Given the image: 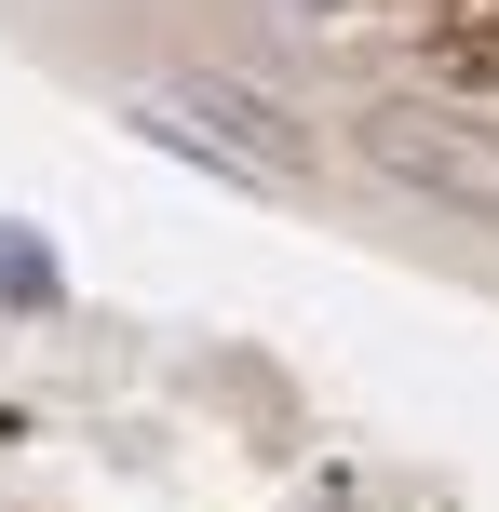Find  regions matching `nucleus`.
<instances>
[{
  "label": "nucleus",
  "mask_w": 499,
  "mask_h": 512,
  "mask_svg": "<svg viewBox=\"0 0 499 512\" xmlns=\"http://www.w3.org/2000/svg\"><path fill=\"white\" fill-rule=\"evenodd\" d=\"M284 14H351V0H284Z\"/></svg>",
  "instance_id": "nucleus-3"
},
{
  "label": "nucleus",
  "mask_w": 499,
  "mask_h": 512,
  "mask_svg": "<svg viewBox=\"0 0 499 512\" xmlns=\"http://www.w3.org/2000/svg\"><path fill=\"white\" fill-rule=\"evenodd\" d=\"M135 122L176 135V149H203V162H230V176H257V189L311 176V135H297L270 95H243V81H162V95H135Z\"/></svg>",
  "instance_id": "nucleus-2"
},
{
  "label": "nucleus",
  "mask_w": 499,
  "mask_h": 512,
  "mask_svg": "<svg viewBox=\"0 0 499 512\" xmlns=\"http://www.w3.org/2000/svg\"><path fill=\"white\" fill-rule=\"evenodd\" d=\"M365 162L405 176V189H432L446 216H486V230H499V122H473V108L378 95V108H365Z\"/></svg>",
  "instance_id": "nucleus-1"
}]
</instances>
